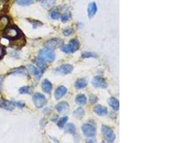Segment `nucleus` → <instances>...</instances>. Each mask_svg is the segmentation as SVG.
Returning <instances> with one entry per match:
<instances>
[{"label":"nucleus","mask_w":191,"mask_h":143,"mask_svg":"<svg viewBox=\"0 0 191 143\" xmlns=\"http://www.w3.org/2000/svg\"><path fill=\"white\" fill-rule=\"evenodd\" d=\"M73 33V29H70V28L65 29V30H64L63 32L64 35H65V36H69V35H72Z\"/></svg>","instance_id":"72a5a7b5"},{"label":"nucleus","mask_w":191,"mask_h":143,"mask_svg":"<svg viewBox=\"0 0 191 143\" xmlns=\"http://www.w3.org/2000/svg\"><path fill=\"white\" fill-rule=\"evenodd\" d=\"M75 101L77 104H80V105H84L87 102V97H86L85 94H80L77 95L75 98Z\"/></svg>","instance_id":"aec40b11"},{"label":"nucleus","mask_w":191,"mask_h":143,"mask_svg":"<svg viewBox=\"0 0 191 143\" xmlns=\"http://www.w3.org/2000/svg\"><path fill=\"white\" fill-rule=\"evenodd\" d=\"M54 117H55V118H52V121L55 122V121H56L57 119L58 116H57V115H55V116H54Z\"/></svg>","instance_id":"4c0bfd02"},{"label":"nucleus","mask_w":191,"mask_h":143,"mask_svg":"<svg viewBox=\"0 0 191 143\" xmlns=\"http://www.w3.org/2000/svg\"><path fill=\"white\" fill-rule=\"evenodd\" d=\"M38 1H43V0H38Z\"/></svg>","instance_id":"58836bf2"},{"label":"nucleus","mask_w":191,"mask_h":143,"mask_svg":"<svg viewBox=\"0 0 191 143\" xmlns=\"http://www.w3.org/2000/svg\"><path fill=\"white\" fill-rule=\"evenodd\" d=\"M32 87L30 86H25V87H21L19 90V92L22 94H29V93L32 92Z\"/></svg>","instance_id":"a878e982"},{"label":"nucleus","mask_w":191,"mask_h":143,"mask_svg":"<svg viewBox=\"0 0 191 143\" xmlns=\"http://www.w3.org/2000/svg\"><path fill=\"white\" fill-rule=\"evenodd\" d=\"M97 11V6L95 2H91L87 7V15L90 18L93 17Z\"/></svg>","instance_id":"ddd939ff"},{"label":"nucleus","mask_w":191,"mask_h":143,"mask_svg":"<svg viewBox=\"0 0 191 143\" xmlns=\"http://www.w3.org/2000/svg\"><path fill=\"white\" fill-rule=\"evenodd\" d=\"M0 107L8 110V111H12L15 109V105L13 102L9 101V100L2 98L0 100Z\"/></svg>","instance_id":"9d476101"},{"label":"nucleus","mask_w":191,"mask_h":143,"mask_svg":"<svg viewBox=\"0 0 191 143\" xmlns=\"http://www.w3.org/2000/svg\"><path fill=\"white\" fill-rule=\"evenodd\" d=\"M82 57H83V58H90V57H97V55H95V54L93 53V52H84V53L83 54V55H82Z\"/></svg>","instance_id":"2f4dec72"},{"label":"nucleus","mask_w":191,"mask_h":143,"mask_svg":"<svg viewBox=\"0 0 191 143\" xmlns=\"http://www.w3.org/2000/svg\"><path fill=\"white\" fill-rule=\"evenodd\" d=\"M32 23V25H33L34 26V28H36L38 26H40V25H42V22H39V21L37 20H34V21H30Z\"/></svg>","instance_id":"f704fd0d"},{"label":"nucleus","mask_w":191,"mask_h":143,"mask_svg":"<svg viewBox=\"0 0 191 143\" xmlns=\"http://www.w3.org/2000/svg\"><path fill=\"white\" fill-rule=\"evenodd\" d=\"M9 74H22V75L25 76H29V73H28V71L25 67H19L15 68V69H12V70L9 71V72L8 73Z\"/></svg>","instance_id":"9b49d317"},{"label":"nucleus","mask_w":191,"mask_h":143,"mask_svg":"<svg viewBox=\"0 0 191 143\" xmlns=\"http://www.w3.org/2000/svg\"><path fill=\"white\" fill-rule=\"evenodd\" d=\"M92 84L96 87H98V88H102L104 89L107 87V83L106 82V80L104 78L101 77H95L92 80Z\"/></svg>","instance_id":"0eeeda50"},{"label":"nucleus","mask_w":191,"mask_h":143,"mask_svg":"<svg viewBox=\"0 0 191 143\" xmlns=\"http://www.w3.org/2000/svg\"><path fill=\"white\" fill-rule=\"evenodd\" d=\"M2 82H3V78H2V77L1 75H0V86L2 85Z\"/></svg>","instance_id":"e433bc0d"},{"label":"nucleus","mask_w":191,"mask_h":143,"mask_svg":"<svg viewBox=\"0 0 191 143\" xmlns=\"http://www.w3.org/2000/svg\"><path fill=\"white\" fill-rule=\"evenodd\" d=\"M28 68H29V70L35 76L37 79H39L42 75V73H43V70L41 69H39V68L33 66V65H29L28 66Z\"/></svg>","instance_id":"2eb2a0df"},{"label":"nucleus","mask_w":191,"mask_h":143,"mask_svg":"<svg viewBox=\"0 0 191 143\" xmlns=\"http://www.w3.org/2000/svg\"><path fill=\"white\" fill-rule=\"evenodd\" d=\"M35 106L38 108H42L47 104V99L43 94L40 93H35L32 97Z\"/></svg>","instance_id":"423d86ee"},{"label":"nucleus","mask_w":191,"mask_h":143,"mask_svg":"<svg viewBox=\"0 0 191 143\" xmlns=\"http://www.w3.org/2000/svg\"><path fill=\"white\" fill-rule=\"evenodd\" d=\"M80 44L79 41L76 39H71L67 45H63L61 47V49L63 52L66 54L73 53V52H76L80 48Z\"/></svg>","instance_id":"f03ea898"},{"label":"nucleus","mask_w":191,"mask_h":143,"mask_svg":"<svg viewBox=\"0 0 191 143\" xmlns=\"http://www.w3.org/2000/svg\"><path fill=\"white\" fill-rule=\"evenodd\" d=\"M70 15L69 13H64L63 15H62L61 16V20L62 22H67V21L70 19Z\"/></svg>","instance_id":"7c9ffc66"},{"label":"nucleus","mask_w":191,"mask_h":143,"mask_svg":"<svg viewBox=\"0 0 191 143\" xmlns=\"http://www.w3.org/2000/svg\"><path fill=\"white\" fill-rule=\"evenodd\" d=\"M102 133L103 137H104L107 142H112L115 139V134L110 127L106 125H103L102 127Z\"/></svg>","instance_id":"20e7f679"},{"label":"nucleus","mask_w":191,"mask_h":143,"mask_svg":"<svg viewBox=\"0 0 191 143\" xmlns=\"http://www.w3.org/2000/svg\"><path fill=\"white\" fill-rule=\"evenodd\" d=\"M67 90L65 87L64 86H59V87H57L56 90H55V97L57 100H59L60 98H62V97L65 95L66 93H67Z\"/></svg>","instance_id":"f8f14e48"},{"label":"nucleus","mask_w":191,"mask_h":143,"mask_svg":"<svg viewBox=\"0 0 191 143\" xmlns=\"http://www.w3.org/2000/svg\"><path fill=\"white\" fill-rule=\"evenodd\" d=\"M56 110L60 113H65L69 110V104L67 102H61L56 105Z\"/></svg>","instance_id":"4468645a"},{"label":"nucleus","mask_w":191,"mask_h":143,"mask_svg":"<svg viewBox=\"0 0 191 143\" xmlns=\"http://www.w3.org/2000/svg\"><path fill=\"white\" fill-rule=\"evenodd\" d=\"M108 104L114 110H118L119 108H120V103H119V101L114 97H110V99L108 100Z\"/></svg>","instance_id":"6ab92c4d"},{"label":"nucleus","mask_w":191,"mask_h":143,"mask_svg":"<svg viewBox=\"0 0 191 143\" xmlns=\"http://www.w3.org/2000/svg\"><path fill=\"white\" fill-rule=\"evenodd\" d=\"M55 3V0H43L42 1V5L45 9H49L52 7Z\"/></svg>","instance_id":"b1692460"},{"label":"nucleus","mask_w":191,"mask_h":143,"mask_svg":"<svg viewBox=\"0 0 191 143\" xmlns=\"http://www.w3.org/2000/svg\"><path fill=\"white\" fill-rule=\"evenodd\" d=\"M94 112L98 115L103 116L107 114V107H104V106L97 105L94 108Z\"/></svg>","instance_id":"a211bd4d"},{"label":"nucleus","mask_w":191,"mask_h":143,"mask_svg":"<svg viewBox=\"0 0 191 143\" xmlns=\"http://www.w3.org/2000/svg\"><path fill=\"white\" fill-rule=\"evenodd\" d=\"M87 80L85 79H80V80H77L75 82V87L78 90H81V89L85 88L87 86Z\"/></svg>","instance_id":"412c9836"},{"label":"nucleus","mask_w":191,"mask_h":143,"mask_svg":"<svg viewBox=\"0 0 191 143\" xmlns=\"http://www.w3.org/2000/svg\"><path fill=\"white\" fill-rule=\"evenodd\" d=\"M6 49H5V46L0 45V60L4 57L5 55H6Z\"/></svg>","instance_id":"c756f323"},{"label":"nucleus","mask_w":191,"mask_h":143,"mask_svg":"<svg viewBox=\"0 0 191 143\" xmlns=\"http://www.w3.org/2000/svg\"><path fill=\"white\" fill-rule=\"evenodd\" d=\"M62 42V41L59 39H50V40L47 41V42L45 44V47L47 48V49L52 50V49H56L57 47L60 46Z\"/></svg>","instance_id":"1a4fd4ad"},{"label":"nucleus","mask_w":191,"mask_h":143,"mask_svg":"<svg viewBox=\"0 0 191 143\" xmlns=\"http://www.w3.org/2000/svg\"><path fill=\"white\" fill-rule=\"evenodd\" d=\"M73 69V67L70 65H63L58 67L55 69V72L59 74H70Z\"/></svg>","instance_id":"6e6552de"},{"label":"nucleus","mask_w":191,"mask_h":143,"mask_svg":"<svg viewBox=\"0 0 191 143\" xmlns=\"http://www.w3.org/2000/svg\"><path fill=\"white\" fill-rule=\"evenodd\" d=\"M22 36L24 35L20 29L15 26H7L3 34L4 37L11 41L19 39Z\"/></svg>","instance_id":"f257e3e1"},{"label":"nucleus","mask_w":191,"mask_h":143,"mask_svg":"<svg viewBox=\"0 0 191 143\" xmlns=\"http://www.w3.org/2000/svg\"><path fill=\"white\" fill-rule=\"evenodd\" d=\"M39 57L42 58L45 62H52L55 58V55L52 50L49 49H42L39 52Z\"/></svg>","instance_id":"7ed1b4c3"},{"label":"nucleus","mask_w":191,"mask_h":143,"mask_svg":"<svg viewBox=\"0 0 191 143\" xmlns=\"http://www.w3.org/2000/svg\"><path fill=\"white\" fill-rule=\"evenodd\" d=\"M67 120H68V118H67V116H65V117H61V118L59 119V121H58V122H57L58 127H59V128H63L64 126L65 125V124L67 123Z\"/></svg>","instance_id":"cd10ccee"},{"label":"nucleus","mask_w":191,"mask_h":143,"mask_svg":"<svg viewBox=\"0 0 191 143\" xmlns=\"http://www.w3.org/2000/svg\"><path fill=\"white\" fill-rule=\"evenodd\" d=\"M76 128L75 126L73 124V123H69L66 125L65 127V132L67 133H70L71 134H75Z\"/></svg>","instance_id":"5701e85b"},{"label":"nucleus","mask_w":191,"mask_h":143,"mask_svg":"<svg viewBox=\"0 0 191 143\" xmlns=\"http://www.w3.org/2000/svg\"><path fill=\"white\" fill-rule=\"evenodd\" d=\"M42 88L45 92L50 93L52 90V84L48 80H43L42 84Z\"/></svg>","instance_id":"f3484780"},{"label":"nucleus","mask_w":191,"mask_h":143,"mask_svg":"<svg viewBox=\"0 0 191 143\" xmlns=\"http://www.w3.org/2000/svg\"><path fill=\"white\" fill-rule=\"evenodd\" d=\"M85 114V110L81 107L77 108L75 111L74 112V116L76 118H81Z\"/></svg>","instance_id":"bb28decb"},{"label":"nucleus","mask_w":191,"mask_h":143,"mask_svg":"<svg viewBox=\"0 0 191 143\" xmlns=\"http://www.w3.org/2000/svg\"><path fill=\"white\" fill-rule=\"evenodd\" d=\"M50 16L51 19H58L59 17V10L58 8H54L52 11L50 12Z\"/></svg>","instance_id":"393cba45"},{"label":"nucleus","mask_w":191,"mask_h":143,"mask_svg":"<svg viewBox=\"0 0 191 143\" xmlns=\"http://www.w3.org/2000/svg\"><path fill=\"white\" fill-rule=\"evenodd\" d=\"M9 24V19L7 16H2L0 17V34L4 32Z\"/></svg>","instance_id":"dca6fc26"},{"label":"nucleus","mask_w":191,"mask_h":143,"mask_svg":"<svg viewBox=\"0 0 191 143\" xmlns=\"http://www.w3.org/2000/svg\"><path fill=\"white\" fill-rule=\"evenodd\" d=\"M82 131L83 134L88 137H93L96 134V128L90 123H85L82 126Z\"/></svg>","instance_id":"39448f33"},{"label":"nucleus","mask_w":191,"mask_h":143,"mask_svg":"<svg viewBox=\"0 0 191 143\" xmlns=\"http://www.w3.org/2000/svg\"><path fill=\"white\" fill-rule=\"evenodd\" d=\"M33 2L34 0H17V2L18 5H21V6L31 5Z\"/></svg>","instance_id":"c85d7f7f"},{"label":"nucleus","mask_w":191,"mask_h":143,"mask_svg":"<svg viewBox=\"0 0 191 143\" xmlns=\"http://www.w3.org/2000/svg\"><path fill=\"white\" fill-rule=\"evenodd\" d=\"M14 104H15V107H20V108H22V107H24L25 106V103L24 102L22 101H19V102H15L14 101L13 102Z\"/></svg>","instance_id":"473e14b6"},{"label":"nucleus","mask_w":191,"mask_h":143,"mask_svg":"<svg viewBox=\"0 0 191 143\" xmlns=\"http://www.w3.org/2000/svg\"><path fill=\"white\" fill-rule=\"evenodd\" d=\"M35 64H36V65H37L39 68H40L41 69H42V70H44V69H45V67H46V65H47L46 62H45L44 59H42V58L39 57L35 58Z\"/></svg>","instance_id":"4be33fe9"},{"label":"nucleus","mask_w":191,"mask_h":143,"mask_svg":"<svg viewBox=\"0 0 191 143\" xmlns=\"http://www.w3.org/2000/svg\"><path fill=\"white\" fill-rule=\"evenodd\" d=\"M90 100L92 103H95L97 101V97L95 95H94V94H93V95L90 96Z\"/></svg>","instance_id":"c9c22d12"}]
</instances>
